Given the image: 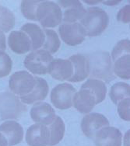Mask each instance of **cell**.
<instances>
[{
    "label": "cell",
    "mask_w": 130,
    "mask_h": 146,
    "mask_svg": "<svg viewBox=\"0 0 130 146\" xmlns=\"http://www.w3.org/2000/svg\"><path fill=\"white\" fill-rule=\"evenodd\" d=\"M9 48L17 54H23L31 51V40L27 34L22 31H13L8 37Z\"/></svg>",
    "instance_id": "18"
},
{
    "label": "cell",
    "mask_w": 130,
    "mask_h": 146,
    "mask_svg": "<svg viewBox=\"0 0 130 146\" xmlns=\"http://www.w3.org/2000/svg\"><path fill=\"white\" fill-rule=\"evenodd\" d=\"M69 60H70L73 67V74L70 79H69V82H79L87 79L90 73L87 58L83 54H77L69 57Z\"/></svg>",
    "instance_id": "19"
},
{
    "label": "cell",
    "mask_w": 130,
    "mask_h": 146,
    "mask_svg": "<svg viewBox=\"0 0 130 146\" xmlns=\"http://www.w3.org/2000/svg\"><path fill=\"white\" fill-rule=\"evenodd\" d=\"M44 33L45 35V39L42 46L43 49L50 54L56 53L61 46L59 35L55 31L50 29H45Z\"/></svg>",
    "instance_id": "24"
},
{
    "label": "cell",
    "mask_w": 130,
    "mask_h": 146,
    "mask_svg": "<svg viewBox=\"0 0 130 146\" xmlns=\"http://www.w3.org/2000/svg\"><path fill=\"white\" fill-rule=\"evenodd\" d=\"M0 7H1V6H0Z\"/></svg>",
    "instance_id": "33"
},
{
    "label": "cell",
    "mask_w": 130,
    "mask_h": 146,
    "mask_svg": "<svg viewBox=\"0 0 130 146\" xmlns=\"http://www.w3.org/2000/svg\"><path fill=\"white\" fill-rule=\"evenodd\" d=\"M15 26V16L8 8L0 7V31L3 33L10 31Z\"/></svg>",
    "instance_id": "26"
},
{
    "label": "cell",
    "mask_w": 130,
    "mask_h": 146,
    "mask_svg": "<svg viewBox=\"0 0 130 146\" xmlns=\"http://www.w3.org/2000/svg\"><path fill=\"white\" fill-rule=\"evenodd\" d=\"M130 41L121 40L116 44L111 52L115 75L122 79H130Z\"/></svg>",
    "instance_id": "3"
},
{
    "label": "cell",
    "mask_w": 130,
    "mask_h": 146,
    "mask_svg": "<svg viewBox=\"0 0 130 146\" xmlns=\"http://www.w3.org/2000/svg\"><path fill=\"white\" fill-rule=\"evenodd\" d=\"M26 141L29 146L49 145L50 131L48 126L41 124L31 125L27 130Z\"/></svg>",
    "instance_id": "12"
},
{
    "label": "cell",
    "mask_w": 130,
    "mask_h": 146,
    "mask_svg": "<svg viewBox=\"0 0 130 146\" xmlns=\"http://www.w3.org/2000/svg\"><path fill=\"white\" fill-rule=\"evenodd\" d=\"M130 86L125 82H119L114 84L110 90L109 96L115 104H118L125 98H129Z\"/></svg>",
    "instance_id": "23"
},
{
    "label": "cell",
    "mask_w": 130,
    "mask_h": 146,
    "mask_svg": "<svg viewBox=\"0 0 130 146\" xmlns=\"http://www.w3.org/2000/svg\"><path fill=\"white\" fill-rule=\"evenodd\" d=\"M53 57L44 49L31 51L24 59V66L29 72L35 75H45L48 73Z\"/></svg>",
    "instance_id": "7"
},
{
    "label": "cell",
    "mask_w": 130,
    "mask_h": 146,
    "mask_svg": "<svg viewBox=\"0 0 130 146\" xmlns=\"http://www.w3.org/2000/svg\"><path fill=\"white\" fill-rule=\"evenodd\" d=\"M41 1H22L21 2V12L25 18L27 20L37 21L36 17V12H37V6Z\"/></svg>",
    "instance_id": "27"
},
{
    "label": "cell",
    "mask_w": 130,
    "mask_h": 146,
    "mask_svg": "<svg viewBox=\"0 0 130 146\" xmlns=\"http://www.w3.org/2000/svg\"><path fill=\"white\" fill-rule=\"evenodd\" d=\"M91 79L95 78L101 81L109 82L115 78L114 74L112 62L108 52H97L91 54L88 58Z\"/></svg>",
    "instance_id": "1"
},
{
    "label": "cell",
    "mask_w": 130,
    "mask_h": 146,
    "mask_svg": "<svg viewBox=\"0 0 130 146\" xmlns=\"http://www.w3.org/2000/svg\"><path fill=\"white\" fill-rule=\"evenodd\" d=\"M82 86L89 88L96 95L99 104L105 100L107 94V87L103 81L96 79H89Z\"/></svg>",
    "instance_id": "25"
},
{
    "label": "cell",
    "mask_w": 130,
    "mask_h": 146,
    "mask_svg": "<svg viewBox=\"0 0 130 146\" xmlns=\"http://www.w3.org/2000/svg\"><path fill=\"white\" fill-rule=\"evenodd\" d=\"M99 104L96 95L89 88L81 86L79 92H77L73 98V104L74 107L81 113L87 114Z\"/></svg>",
    "instance_id": "10"
},
{
    "label": "cell",
    "mask_w": 130,
    "mask_h": 146,
    "mask_svg": "<svg viewBox=\"0 0 130 146\" xmlns=\"http://www.w3.org/2000/svg\"><path fill=\"white\" fill-rule=\"evenodd\" d=\"M37 21L44 28H53L62 21V13L57 3L45 1L41 2L36 12Z\"/></svg>",
    "instance_id": "4"
},
{
    "label": "cell",
    "mask_w": 130,
    "mask_h": 146,
    "mask_svg": "<svg viewBox=\"0 0 130 146\" xmlns=\"http://www.w3.org/2000/svg\"><path fill=\"white\" fill-rule=\"evenodd\" d=\"M13 62L4 51H0V78H4L11 72Z\"/></svg>",
    "instance_id": "28"
},
{
    "label": "cell",
    "mask_w": 130,
    "mask_h": 146,
    "mask_svg": "<svg viewBox=\"0 0 130 146\" xmlns=\"http://www.w3.org/2000/svg\"><path fill=\"white\" fill-rule=\"evenodd\" d=\"M0 146H8V141L1 133H0Z\"/></svg>",
    "instance_id": "32"
},
{
    "label": "cell",
    "mask_w": 130,
    "mask_h": 146,
    "mask_svg": "<svg viewBox=\"0 0 130 146\" xmlns=\"http://www.w3.org/2000/svg\"><path fill=\"white\" fill-rule=\"evenodd\" d=\"M60 37L69 46H77L83 42L87 36L84 29L79 23H64L59 27Z\"/></svg>",
    "instance_id": "9"
},
{
    "label": "cell",
    "mask_w": 130,
    "mask_h": 146,
    "mask_svg": "<svg viewBox=\"0 0 130 146\" xmlns=\"http://www.w3.org/2000/svg\"><path fill=\"white\" fill-rule=\"evenodd\" d=\"M36 85V77L26 71L13 73L9 80V90L14 95L21 99L32 92Z\"/></svg>",
    "instance_id": "6"
},
{
    "label": "cell",
    "mask_w": 130,
    "mask_h": 146,
    "mask_svg": "<svg viewBox=\"0 0 130 146\" xmlns=\"http://www.w3.org/2000/svg\"><path fill=\"white\" fill-rule=\"evenodd\" d=\"M77 93L76 88L69 83H62L54 87L51 93V101L59 110L69 109L73 106V98Z\"/></svg>",
    "instance_id": "8"
},
{
    "label": "cell",
    "mask_w": 130,
    "mask_h": 146,
    "mask_svg": "<svg viewBox=\"0 0 130 146\" xmlns=\"http://www.w3.org/2000/svg\"><path fill=\"white\" fill-rule=\"evenodd\" d=\"M48 73L56 80L69 81L73 74V67L69 59H53Z\"/></svg>",
    "instance_id": "16"
},
{
    "label": "cell",
    "mask_w": 130,
    "mask_h": 146,
    "mask_svg": "<svg viewBox=\"0 0 130 146\" xmlns=\"http://www.w3.org/2000/svg\"><path fill=\"white\" fill-rule=\"evenodd\" d=\"M93 139L96 146H122L123 141L120 130L110 126L99 130Z\"/></svg>",
    "instance_id": "13"
},
{
    "label": "cell",
    "mask_w": 130,
    "mask_h": 146,
    "mask_svg": "<svg viewBox=\"0 0 130 146\" xmlns=\"http://www.w3.org/2000/svg\"><path fill=\"white\" fill-rule=\"evenodd\" d=\"M48 82L42 78L36 77V85L32 92L23 98L20 99L23 104H32L44 100L48 96Z\"/></svg>",
    "instance_id": "21"
},
{
    "label": "cell",
    "mask_w": 130,
    "mask_h": 146,
    "mask_svg": "<svg viewBox=\"0 0 130 146\" xmlns=\"http://www.w3.org/2000/svg\"><path fill=\"white\" fill-rule=\"evenodd\" d=\"M20 31L27 34L31 40V51H36L42 47L45 39V35L44 30L41 28L39 26L35 23H28L22 26Z\"/></svg>",
    "instance_id": "20"
},
{
    "label": "cell",
    "mask_w": 130,
    "mask_h": 146,
    "mask_svg": "<svg viewBox=\"0 0 130 146\" xmlns=\"http://www.w3.org/2000/svg\"><path fill=\"white\" fill-rule=\"evenodd\" d=\"M31 119L35 124L50 125L56 117L55 111L51 105L45 102H37L31 110Z\"/></svg>",
    "instance_id": "15"
},
{
    "label": "cell",
    "mask_w": 130,
    "mask_h": 146,
    "mask_svg": "<svg viewBox=\"0 0 130 146\" xmlns=\"http://www.w3.org/2000/svg\"><path fill=\"white\" fill-rule=\"evenodd\" d=\"M129 98H125L122 100L118 104V113L120 117L125 121H130L129 113Z\"/></svg>",
    "instance_id": "29"
},
{
    "label": "cell",
    "mask_w": 130,
    "mask_h": 146,
    "mask_svg": "<svg viewBox=\"0 0 130 146\" xmlns=\"http://www.w3.org/2000/svg\"><path fill=\"white\" fill-rule=\"evenodd\" d=\"M109 126V121L105 116L98 113H89L81 121V129L87 137L94 138L96 133L103 127Z\"/></svg>",
    "instance_id": "11"
},
{
    "label": "cell",
    "mask_w": 130,
    "mask_h": 146,
    "mask_svg": "<svg viewBox=\"0 0 130 146\" xmlns=\"http://www.w3.org/2000/svg\"><path fill=\"white\" fill-rule=\"evenodd\" d=\"M0 133L6 138L8 146L20 144L23 138V127L15 121H6L0 125Z\"/></svg>",
    "instance_id": "17"
},
{
    "label": "cell",
    "mask_w": 130,
    "mask_h": 146,
    "mask_svg": "<svg viewBox=\"0 0 130 146\" xmlns=\"http://www.w3.org/2000/svg\"><path fill=\"white\" fill-rule=\"evenodd\" d=\"M79 23L84 29L87 36H100L107 27L109 17L101 8L91 7L87 9Z\"/></svg>",
    "instance_id": "2"
},
{
    "label": "cell",
    "mask_w": 130,
    "mask_h": 146,
    "mask_svg": "<svg viewBox=\"0 0 130 146\" xmlns=\"http://www.w3.org/2000/svg\"><path fill=\"white\" fill-rule=\"evenodd\" d=\"M6 49V36L3 32L0 31V51H5Z\"/></svg>",
    "instance_id": "31"
},
{
    "label": "cell",
    "mask_w": 130,
    "mask_h": 146,
    "mask_svg": "<svg viewBox=\"0 0 130 146\" xmlns=\"http://www.w3.org/2000/svg\"><path fill=\"white\" fill-rule=\"evenodd\" d=\"M50 131L49 146H55L59 143L64 137L65 131V123L62 118L56 116L55 119L48 127Z\"/></svg>",
    "instance_id": "22"
},
{
    "label": "cell",
    "mask_w": 130,
    "mask_h": 146,
    "mask_svg": "<svg viewBox=\"0 0 130 146\" xmlns=\"http://www.w3.org/2000/svg\"><path fill=\"white\" fill-rule=\"evenodd\" d=\"M27 107L13 93H0V117L2 120L17 119L26 111Z\"/></svg>",
    "instance_id": "5"
},
{
    "label": "cell",
    "mask_w": 130,
    "mask_h": 146,
    "mask_svg": "<svg viewBox=\"0 0 130 146\" xmlns=\"http://www.w3.org/2000/svg\"><path fill=\"white\" fill-rule=\"evenodd\" d=\"M117 20L121 22L129 23V5L122 8L117 14Z\"/></svg>",
    "instance_id": "30"
},
{
    "label": "cell",
    "mask_w": 130,
    "mask_h": 146,
    "mask_svg": "<svg viewBox=\"0 0 130 146\" xmlns=\"http://www.w3.org/2000/svg\"><path fill=\"white\" fill-rule=\"evenodd\" d=\"M58 3L62 10L64 23H76L81 20L87 12L79 1H59Z\"/></svg>",
    "instance_id": "14"
}]
</instances>
